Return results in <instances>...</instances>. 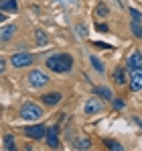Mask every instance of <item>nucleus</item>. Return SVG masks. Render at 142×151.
Instances as JSON below:
<instances>
[{
    "mask_svg": "<svg viewBox=\"0 0 142 151\" xmlns=\"http://www.w3.org/2000/svg\"><path fill=\"white\" fill-rule=\"evenodd\" d=\"M45 63H47L49 70H53L57 74H67V72H71V68H73V57H71L69 53H57V55L47 57Z\"/></svg>",
    "mask_w": 142,
    "mask_h": 151,
    "instance_id": "1",
    "label": "nucleus"
},
{
    "mask_svg": "<svg viewBox=\"0 0 142 151\" xmlns=\"http://www.w3.org/2000/svg\"><path fill=\"white\" fill-rule=\"evenodd\" d=\"M21 116H23L24 121H39L43 116V110L35 102H24L23 106H21Z\"/></svg>",
    "mask_w": 142,
    "mask_h": 151,
    "instance_id": "2",
    "label": "nucleus"
},
{
    "mask_svg": "<svg viewBox=\"0 0 142 151\" xmlns=\"http://www.w3.org/2000/svg\"><path fill=\"white\" fill-rule=\"evenodd\" d=\"M26 82H28V86H33V88H43L49 82V76L45 74V72H41V70H33L31 74L26 76Z\"/></svg>",
    "mask_w": 142,
    "mask_h": 151,
    "instance_id": "3",
    "label": "nucleus"
},
{
    "mask_svg": "<svg viewBox=\"0 0 142 151\" xmlns=\"http://www.w3.org/2000/svg\"><path fill=\"white\" fill-rule=\"evenodd\" d=\"M10 63H12L14 68H26V65L33 63V55L26 53V51H23V53H14V55L10 57Z\"/></svg>",
    "mask_w": 142,
    "mask_h": 151,
    "instance_id": "4",
    "label": "nucleus"
},
{
    "mask_svg": "<svg viewBox=\"0 0 142 151\" xmlns=\"http://www.w3.org/2000/svg\"><path fill=\"white\" fill-rule=\"evenodd\" d=\"M24 135L31 137V139H43V137H47V127H45V125L24 127Z\"/></svg>",
    "mask_w": 142,
    "mask_h": 151,
    "instance_id": "5",
    "label": "nucleus"
},
{
    "mask_svg": "<svg viewBox=\"0 0 142 151\" xmlns=\"http://www.w3.org/2000/svg\"><path fill=\"white\" fill-rule=\"evenodd\" d=\"M83 110H85L87 114H95V112H99V110H104V104H102V100L97 98V94H95L94 98H89V100L85 102V106H83Z\"/></svg>",
    "mask_w": 142,
    "mask_h": 151,
    "instance_id": "6",
    "label": "nucleus"
},
{
    "mask_svg": "<svg viewBox=\"0 0 142 151\" xmlns=\"http://www.w3.org/2000/svg\"><path fill=\"white\" fill-rule=\"evenodd\" d=\"M59 129H61L59 125H53L51 129H47V145L53 147V149L59 147V137H57L59 135Z\"/></svg>",
    "mask_w": 142,
    "mask_h": 151,
    "instance_id": "7",
    "label": "nucleus"
},
{
    "mask_svg": "<svg viewBox=\"0 0 142 151\" xmlns=\"http://www.w3.org/2000/svg\"><path fill=\"white\" fill-rule=\"evenodd\" d=\"M126 68H128L130 72L140 70V68H142V53H140V51H134V53L126 59Z\"/></svg>",
    "mask_w": 142,
    "mask_h": 151,
    "instance_id": "8",
    "label": "nucleus"
},
{
    "mask_svg": "<svg viewBox=\"0 0 142 151\" xmlns=\"http://www.w3.org/2000/svg\"><path fill=\"white\" fill-rule=\"evenodd\" d=\"M130 90H132V92L142 90V68L132 72V76H130Z\"/></svg>",
    "mask_w": 142,
    "mask_h": 151,
    "instance_id": "9",
    "label": "nucleus"
},
{
    "mask_svg": "<svg viewBox=\"0 0 142 151\" xmlns=\"http://www.w3.org/2000/svg\"><path fill=\"white\" fill-rule=\"evenodd\" d=\"M61 98H63L61 92H49V94H43V96H41L43 104H47V106H55V104H59Z\"/></svg>",
    "mask_w": 142,
    "mask_h": 151,
    "instance_id": "10",
    "label": "nucleus"
},
{
    "mask_svg": "<svg viewBox=\"0 0 142 151\" xmlns=\"http://www.w3.org/2000/svg\"><path fill=\"white\" fill-rule=\"evenodd\" d=\"M2 149H4V151H12V149H16V139H14V135L6 133V135L2 137Z\"/></svg>",
    "mask_w": 142,
    "mask_h": 151,
    "instance_id": "11",
    "label": "nucleus"
},
{
    "mask_svg": "<svg viewBox=\"0 0 142 151\" xmlns=\"http://www.w3.org/2000/svg\"><path fill=\"white\" fill-rule=\"evenodd\" d=\"M94 94H97V96H99V98H104V100H114L112 90H110V88H106V86H95V88H94Z\"/></svg>",
    "mask_w": 142,
    "mask_h": 151,
    "instance_id": "12",
    "label": "nucleus"
},
{
    "mask_svg": "<svg viewBox=\"0 0 142 151\" xmlns=\"http://www.w3.org/2000/svg\"><path fill=\"white\" fill-rule=\"evenodd\" d=\"M18 4L16 0H0V10L2 12H16Z\"/></svg>",
    "mask_w": 142,
    "mask_h": 151,
    "instance_id": "13",
    "label": "nucleus"
},
{
    "mask_svg": "<svg viewBox=\"0 0 142 151\" xmlns=\"http://www.w3.org/2000/svg\"><path fill=\"white\" fill-rule=\"evenodd\" d=\"M14 33H16V25L4 27V29H2V33H0V39H2V43L10 41V37H14Z\"/></svg>",
    "mask_w": 142,
    "mask_h": 151,
    "instance_id": "14",
    "label": "nucleus"
},
{
    "mask_svg": "<svg viewBox=\"0 0 142 151\" xmlns=\"http://www.w3.org/2000/svg\"><path fill=\"white\" fill-rule=\"evenodd\" d=\"M35 39H37V45H39V47H47L49 45V39H47V35H45L43 29H37V31H35Z\"/></svg>",
    "mask_w": 142,
    "mask_h": 151,
    "instance_id": "15",
    "label": "nucleus"
},
{
    "mask_svg": "<svg viewBox=\"0 0 142 151\" xmlns=\"http://www.w3.org/2000/svg\"><path fill=\"white\" fill-rule=\"evenodd\" d=\"M114 82L118 84V86H124L128 80H126V72H124V68H116V72H114Z\"/></svg>",
    "mask_w": 142,
    "mask_h": 151,
    "instance_id": "16",
    "label": "nucleus"
},
{
    "mask_svg": "<svg viewBox=\"0 0 142 151\" xmlns=\"http://www.w3.org/2000/svg\"><path fill=\"white\" fill-rule=\"evenodd\" d=\"M95 14H97V17H102V19H106V17L110 14L108 4H106V2H97V4H95Z\"/></svg>",
    "mask_w": 142,
    "mask_h": 151,
    "instance_id": "17",
    "label": "nucleus"
},
{
    "mask_svg": "<svg viewBox=\"0 0 142 151\" xmlns=\"http://www.w3.org/2000/svg\"><path fill=\"white\" fill-rule=\"evenodd\" d=\"M73 147H75V149H89V147H92V141H89L87 137H81V139H75V141H73Z\"/></svg>",
    "mask_w": 142,
    "mask_h": 151,
    "instance_id": "18",
    "label": "nucleus"
},
{
    "mask_svg": "<svg viewBox=\"0 0 142 151\" xmlns=\"http://www.w3.org/2000/svg\"><path fill=\"white\" fill-rule=\"evenodd\" d=\"M89 63H92V68H94L95 72H99V74H104V70H106V68H104V63H102V59H97L95 55H92V57H89Z\"/></svg>",
    "mask_w": 142,
    "mask_h": 151,
    "instance_id": "19",
    "label": "nucleus"
},
{
    "mask_svg": "<svg viewBox=\"0 0 142 151\" xmlns=\"http://www.w3.org/2000/svg\"><path fill=\"white\" fill-rule=\"evenodd\" d=\"M130 29H132V35H134V37L142 39V25H140V21H132V23H130Z\"/></svg>",
    "mask_w": 142,
    "mask_h": 151,
    "instance_id": "20",
    "label": "nucleus"
},
{
    "mask_svg": "<svg viewBox=\"0 0 142 151\" xmlns=\"http://www.w3.org/2000/svg\"><path fill=\"white\" fill-rule=\"evenodd\" d=\"M106 143V147L108 149H114V151H122V145H120L118 141H112V139H108V141H104Z\"/></svg>",
    "mask_w": 142,
    "mask_h": 151,
    "instance_id": "21",
    "label": "nucleus"
},
{
    "mask_svg": "<svg viewBox=\"0 0 142 151\" xmlns=\"http://www.w3.org/2000/svg\"><path fill=\"white\" fill-rule=\"evenodd\" d=\"M112 106H114L116 110H124V100H120V98H114V100H112Z\"/></svg>",
    "mask_w": 142,
    "mask_h": 151,
    "instance_id": "22",
    "label": "nucleus"
},
{
    "mask_svg": "<svg viewBox=\"0 0 142 151\" xmlns=\"http://www.w3.org/2000/svg\"><path fill=\"white\" fill-rule=\"evenodd\" d=\"M130 14H132V21H140L142 19L140 10H136V8H130Z\"/></svg>",
    "mask_w": 142,
    "mask_h": 151,
    "instance_id": "23",
    "label": "nucleus"
},
{
    "mask_svg": "<svg viewBox=\"0 0 142 151\" xmlns=\"http://www.w3.org/2000/svg\"><path fill=\"white\" fill-rule=\"evenodd\" d=\"M77 35H81V37H87V31H85V27H77Z\"/></svg>",
    "mask_w": 142,
    "mask_h": 151,
    "instance_id": "24",
    "label": "nucleus"
},
{
    "mask_svg": "<svg viewBox=\"0 0 142 151\" xmlns=\"http://www.w3.org/2000/svg\"><path fill=\"white\" fill-rule=\"evenodd\" d=\"M94 45H95V47H102V49H110V47H112V45H108V43H102V41H95Z\"/></svg>",
    "mask_w": 142,
    "mask_h": 151,
    "instance_id": "25",
    "label": "nucleus"
},
{
    "mask_svg": "<svg viewBox=\"0 0 142 151\" xmlns=\"http://www.w3.org/2000/svg\"><path fill=\"white\" fill-rule=\"evenodd\" d=\"M95 31H99V33H108V25H95Z\"/></svg>",
    "mask_w": 142,
    "mask_h": 151,
    "instance_id": "26",
    "label": "nucleus"
},
{
    "mask_svg": "<svg viewBox=\"0 0 142 151\" xmlns=\"http://www.w3.org/2000/svg\"><path fill=\"white\" fill-rule=\"evenodd\" d=\"M134 123H138V125H140V129H142V121H140V119H134Z\"/></svg>",
    "mask_w": 142,
    "mask_h": 151,
    "instance_id": "27",
    "label": "nucleus"
}]
</instances>
